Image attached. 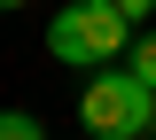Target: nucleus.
Here are the masks:
<instances>
[{"instance_id":"obj_2","label":"nucleus","mask_w":156,"mask_h":140,"mask_svg":"<svg viewBox=\"0 0 156 140\" xmlns=\"http://www.w3.org/2000/svg\"><path fill=\"white\" fill-rule=\"evenodd\" d=\"M78 117L94 140H148L156 132V86H140L133 70H94L78 94Z\"/></svg>"},{"instance_id":"obj_7","label":"nucleus","mask_w":156,"mask_h":140,"mask_svg":"<svg viewBox=\"0 0 156 140\" xmlns=\"http://www.w3.org/2000/svg\"><path fill=\"white\" fill-rule=\"evenodd\" d=\"M148 140H156V132H148Z\"/></svg>"},{"instance_id":"obj_1","label":"nucleus","mask_w":156,"mask_h":140,"mask_svg":"<svg viewBox=\"0 0 156 140\" xmlns=\"http://www.w3.org/2000/svg\"><path fill=\"white\" fill-rule=\"evenodd\" d=\"M47 55L78 62V70H109L133 55V16L109 0H62V16L47 23Z\"/></svg>"},{"instance_id":"obj_4","label":"nucleus","mask_w":156,"mask_h":140,"mask_svg":"<svg viewBox=\"0 0 156 140\" xmlns=\"http://www.w3.org/2000/svg\"><path fill=\"white\" fill-rule=\"evenodd\" d=\"M125 70H133L140 86H156V31H140V39H133V55H125Z\"/></svg>"},{"instance_id":"obj_6","label":"nucleus","mask_w":156,"mask_h":140,"mask_svg":"<svg viewBox=\"0 0 156 140\" xmlns=\"http://www.w3.org/2000/svg\"><path fill=\"white\" fill-rule=\"evenodd\" d=\"M8 8H23V0H0V16H8Z\"/></svg>"},{"instance_id":"obj_5","label":"nucleus","mask_w":156,"mask_h":140,"mask_svg":"<svg viewBox=\"0 0 156 140\" xmlns=\"http://www.w3.org/2000/svg\"><path fill=\"white\" fill-rule=\"evenodd\" d=\"M109 8H125L133 23H148V16H156V0H109Z\"/></svg>"},{"instance_id":"obj_3","label":"nucleus","mask_w":156,"mask_h":140,"mask_svg":"<svg viewBox=\"0 0 156 140\" xmlns=\"http://www.w3.org/2000/svg\"><path fill=\"white\" fill-rule=\"evenodd\" d=\"M0 140H47V125L31 109H0Z\"/></svg>"}]
</instances>
